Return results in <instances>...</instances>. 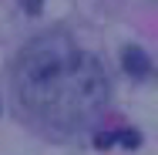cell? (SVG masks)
I'll list each match as a JSON object with an SVG mask.
<instances>
[{
  "mask_svg": "<svg viewBox=\"0 0 158 155\" xmlns=\"http://www.w3.org/2000/svg\"><path fill=\"white\" fill-rule=\"evenodd\" d=\"M20 108L54 131H77L111 101V81L94 54L74 47L67 34H40L14 61Z\"/></svg>",
  "mask_w": 158,
  "mask_h": 155,
  "instance_id": "obj_1",
  "label": "cell"
},
{
  "mask_svg": "<svg viewBox=\"0 0 158 155\" xmlns=\"http://www.w3.org/2000/svg\"><path fill=\"white\" fill-rule=\"evenodd\" d=\"M111 138H114L118 145H125V149H138V145H141V135H138V131H131V128L111 131Z\"/></svg>",
  "mask_w": 158,
  "mask_h": 155,
  "instance_id": "obj_3",
  "label": "cell"
},
{
  "mask_svg": "<svg viewBox=\"0 0 158 155\" xmlns=\"http://www.w3.org/2000/svg\"><path fill=\"white\" fill-rule=\"evenodd\" d=\"M121 67H125L128 78L145 81V78L152 74V58L145 54V47H138V44H125V47H121Z\"/></svg>",
  "mask_w": 158,
  "mask_h": 155,
  "instance_id": "obj_2",
  "label": "cell"
},
{
  "mask_svg": "<svg viewBox=\"0 0 158 155\" xmlns=\"http://www.w3.org/2000/svg\"><path fill=\"white\" fill-rule=\"evenodd\" d=\"M20 7H24L27 14H40V10H44V0H20Z\"/></svg>",
  "mask_w": 158,
  "mask_h": 155,
  "instance_id": "obj_4",
  "label": "cell"
}]
</instances>
